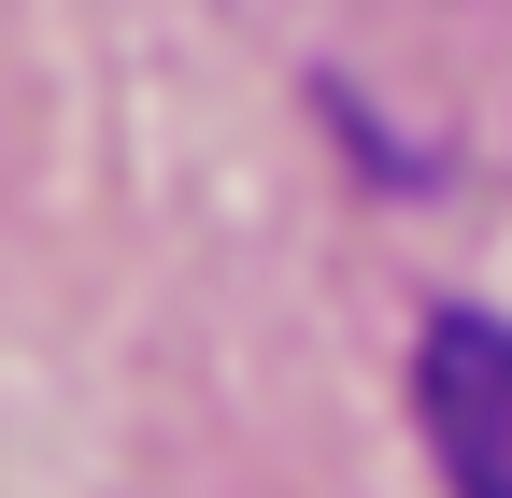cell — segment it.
I'll list each match as a JSON object with an SVG mask.
<instances>
[{
	"label": "cell",
	"mask_w": 512,
	"mask_h": 498,
	"mask_svg": "<svg viewBox=\"0 0 512 498\" xmlns=\"http://www.w3.org/2000/svg\"><path fill=\"white\" fill-rule=\"evenodd\" d=\"M413 413H427V456L456 498H512V314H441Z\"/></svg>",
	"instance_id": "obj_1"
}]
</instances>
